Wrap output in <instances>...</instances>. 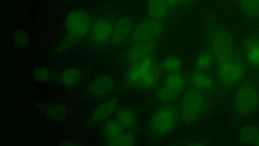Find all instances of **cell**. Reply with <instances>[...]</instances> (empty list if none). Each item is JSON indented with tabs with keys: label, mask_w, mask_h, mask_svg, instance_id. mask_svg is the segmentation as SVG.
<instances>
[{
	"label": "cell",
	"mask_w": 259,
	"mask_h": 146,
	"mask_svg": "<svg viewBox=\"0 0 259 146\" xmlns=\"http://www.w3.org/2000/svg\"><path fill=\"white\" fill-rule=\"evenodd\" d=\"M162 70L154 54L131 63L126 75L130 87L141 90H152L159 84Z\"/></svg>",
	"instance_id": "obj_1"
},
{
	"label": "cell",
	"mask_w": 259,
	"mask_h": 146,
	"mask_svg": "<svg viewBox=\"0 0 259 146\" xmlns=\"http://www.w3.org/2000/svg\"><path fill=\"white\" fill-rule=\"evenodd\" d=\"M92 21L90 15L82 10L70 12L65 20L66 33L56 48L61 54L74 46L90 31Z\"/></svg>",
	"instance_id": "obj_2"
},
{
	"label": "cell",
	"mask_w": 259,
	"mask_h": 146,
	"mask_svg": "<svg viewBox=\"0 0 259 146\" xmlns=\"http://www.w3.org/2000/svg\"><path fill=\"white\" fill-rule=\"evenodd\" d=\"M247 65L242 52L236 47L227 58L217 64L221 86L227 90L241 81L245 75Z\"/></svg>",
	"instance_id": "obj_3"
},
{
	"label": "cell",
	"mask_w": 259,
	"mask_h": 146,
	"mask_svg": "<svg viewBox=\"0 0 259 146\" xmlns=\"http://www.w3.org/2000/svg\"><path fill=\"white\" fill-rule=\"evenodd\" d=\"M206 93L191 87L183 94L180 110L181 116L187 123L195 121L207 106Z\"/></svg>",
	"instance_id": "obj_4"
},
{
	"label": "cell",
	"mask_w": 259,
	"mask_h": 146,
	"mask_svg": "<svg viewBox=\"0 0 259 146\" xmlns=\"http://www.w3.org/2000/svg\"><path fill=\"white\" fill-rule=\"evenodd\" d=\"M180 111L177 106L166 103L153 115L150 122L153 131L159 135L166 134L171 131L178 123Z\"/></svg>",
	"instance_id": "obj_5"
},
{
	"label": "cell",
	"mask_w": 259,
	"mask_h": 146,
	"mask_svg": "<svg viewBox=\"0 0 259 146\" xmlns=\"http://www.w3.org/2000/svg\"><path fill=\"white\" fill-rule=\"evenodd\" d=\"M188 82L180 72L167 74L157 91L158 99L165 103L174 101L184 92Z\"/></svg>",
	"instance_id": "obj_6"
},
{
	"label": "cell",
	"mask_w": 259,
	"mask_h": 146,
	"mask_svg": "<svg viewBox=\"0 0 259 146\" xmlns=\"http://www.w3.org/2000/svg\"><path fill=\"white\" fill-rule=\"evenodd\" d=\"M209 48L213 54L215 63L218 64L227 58L236 47L229 32L218 29L212 33Z\"/></svg>",
	"instance_id": "obj_7"
},
{
	"label": "cell",
	"mask_w": 259,
	"mask_h": 146,
	"mask_svg": "<svg viewBox=\"0 0 259 146\" xmlns=\"http://www.w3.org/2000/svg\"><path fill=\"white\" fill-rule=\"evenodd\" d=\"M259 103V93L256 87L250 83H245L237 89L235 96V105L242 114L254 112Z\"/></svg>",
	"instance_id": "obj_8"
},
{
	"label": "cell",
	"mask_w": 259,
	"mask_h": 146,
	"mask_svg": "<svg viewBox=\"0 0 259 146\" xmlns=\"http://www.w3.org/2000/svg\"><path fill=\"white\" fill-rule=\"evenodd\" d=\"M163 30L162 21L149 18L140 22L135 27L132 41L134 44L153 42L161 34Z\"/></svg>",
	"instance_id": "obj_9"
},
{
	"label": "cell",
	"mask_w": 259,
	"mask_h": 146,
	"mask_svg": "<svg viewBox=\"0 0 259 146\" xmlns=\"http://www.w3.org/2000/svg\"><path fill=\"white\" fill-rule=\"evenodd\" d=\"M38 110L49 120L57 122L65 121L69 117V111L65 104L60 102L39 103Z\"/></svg>",
	"instance_id": "obj_10"
},
{
	"label": "cell",
	"mask_w": 259,
	"mask_h": 146,
	"mask_svg": "<svg viewBox=\"0 0 259 146\" xmlns=\"http://www.w3.org/2000/svg\"><path fill=\"white\" fill-rule=\"evenodd\" d=\"M114 26L107 20L100 19L97 20L90 29L92 41L96 44H102L111 40Z\"/></svg>",
	"instance_id": "obj_11"
},
{
	"label": "cell",
	"mask_w": 259,
	"mask_h": 146,
	"mask_svg": "<svg viewBox=\"0 0 259 146\" xmlns=\"http://www.w3.org/2000/svg\"><path fill=\"white\" fill-rule=\"evenodd\" d=\"M114 80L110 76L101 75L94 79L89 85L88 93L93 97H99L106 95L113 87Z\"/></svg>",
	"instance_id": "obj_12"
},
{
	"label": "cell",
	"mask_w": 259,
	"mask_h": 146,
	"mask_svg": "<svg viewBox=\"0 0 259 146\" xmlns=\"http://www.w3.org/2000/svg\"><path fill=\"white\" fill-rule=\"evenodd\" d=\"M242 53L247 65L259 69V36L245 39Z\"/></svg>",
	"instance_id": "obj_13"
},
{
	"label": "cell",
	"mask_w": 259,
	"mask_h": 146,
	"mask_svg": "<svg viewBox=\"0 0 259 146\" xmlns=\"http://www.w3.org/2000/svg\"><path fill=\"white\" fill-rule=\"evenodd\" d=\"M188 81L191 87L205 93L211 91L214 86L213 78L207 71L195 70Z\"/></svg>",
	"instance_id": "obj_14"
},
{
	"label": "cell",
	"mask_w": 259,
	"mask_h": 146,
	"mask_svg": "<svg viewBox=\"0 0 259 146\" xmlns=\"http://www.w3.org/2000/svg\"><path fill=\"white\" fill-rule=\"evenodd\" d=\"M132 28V21L129 17L124 16L120 17L114 26L111 41L116 45L122 43L130 36Z\"/></svg>",
	"instance_id": "obj_15"
},
{
	"label": "cell",
	"mask_w": 259,
	"mask_h": 146,
	"mask_svg": "<svg viewBox=\"0 0 259 146\" xmlns=\"http://www.w3.org/2000/svg\"><path fill=\"white\" fill-rule=\"evenodd\" d=\"M155 45L154 42L134 44L130 49L127 57L131 63L154 54Z\"/></svg>",
	"instance_id": "obj_16"
},
{
	"label": "cell",
	"mask_w": 259,
	"mask_h": 146,
	"mask_svg": "<svg viewBox=\"0 0 259 146\" xmlns=\"http://www.w3.org/2000/svg\"><path fill=\"white\" fill-rule=\"evenodd\" d=\"M117 104V99L112 98L97 106L91 113L89 121L92 124L102 121L111 115Z\"/></svg>",
	"instance_id": "obj_17"
},
{
	"label": "cell",
	"mask_w": 259,
	"mask_h": 146,
	"mask_svg": "<svg viewBox=\"0 0 259 146\" xmlns=\"http://www.w3.org/2000/svg\"><path fill=\"white\" fill-rule=\"evenodd\" d=\"M147 11L150 18L161 21L171 11L167 0H149Z\"/></svg>",
	"instance_id": "obj_18"
},
{
	"label": "cell",
	"mask_w": 259,
	"mask_h": 146,
	"mask_svg": "<svg viewBox=\"0 0 259 146\" xmlns=\"http://www.w3.org/2000/svg\"><path fill=\"white\" fill-rule=\"evenodd\" d=\"M81 78L80 70L76 67H70L64 70L59 76L61 83L68 87L75 86Z\"/></svg>",
	"instance_id": "obj_19"
},
{
	"label": "cell",
	"mask_w": 259,
	"mask_h": 146,
	"mask_svg": "<svg viewBox=\"0 0 259 146\" xmlns=\"http://www.w3.org/2000/svg\"><path fill=\"white\" fill-rule=\"evenodd\" d=\"M122 128L116 120H109L105 122L103 131L107 142L113 141L118 138L122 133Z\"/></svg>",
	"instance_id": "obj_20"
},
{
	"label": "cell",
	"mask_w": 259,
	"mask_h": 146,
	"mask_svg": "<svg viewBox=\"0 0 259 146\" xmlns=\"http://www.w3.org/2000/svg\"><path fill=\"white\" fill-rule=\"evenodd\" d=\"M215 63L213 54L209 48L204 50L197 58L195 68L196 70L207 71Z\"/></svg>",
	"instance_id": "obj_21"
},
{
	"label": "cell",
	"mask_w": 259,
	"mask_h": 146,
	"mask_svg": "<svg viewBox=\"0 0 259 146\" xmlns=\"http://www.w3.org/2000/svg\"><path fill=\"white\" fill-rule=\"evenodd\" d=\"M116 120L123 128H131L137 122V118L134 112L128 108H122L116 114Z\"/></svg>",
	"instance_id": "obj_22"
},
{
	"label": "cell",
	"mask_w": 259,
	"mask_h": 146,
	"mask_svg": "<svg viewBox=\"0 0 259 146\" xmlns=\"http://www.w3.org/2000/svg\"><path fill=\"white\" fill-rule=\"evenodd\" d=\"M239 6L248 17L259 18V0H237Z\"/></svg>",
	"instance_id": "obj_23"
},
{
	"label": "cell",
	"mask_w": 259,
	"mask_h": 146,
	"mask_svg": "<svg viewBox=\"0 0 259 146\" xmlns=\"http://www.w3.org/2000/svg\"><path fill=\"white\" fill-rule=\"evenodd\" d=\"M160 66L162 71L167 74L177 73L181 69L182 63L178 57L171 56L165 58Z\"/></svg>",
	"instance_id": "obj_24"
},
{
	"label": "cell",
	"mask_w": 259,
	"mask_h": 146,
	"mask_svg": "<svg viewBox=\"0 0 259 146\" xmlns=\"http://www.w3.org/2000/svg\"><path fill=\"white\" fill-rule=\"evenodd\" d=\"M30 38L27 32L23 28L16 29L12 34L13 44L18 48H24L29 42Z\"/></svg>",
	"instance_id": "obj_25"
},
{
	"label": "cell",
	"mask_w": 259,
	"mask_h": 146,
	"mask_svg": "<svg viewBox=\"0 0 259 146\" xmlns=\"http://www.w3.org/2000/svg\"><path fill=\"white\" fill-rule=\"evenodd\" d=\"M34 79L37 82L45 83L53 79L55 76L54 71L45 66H38L33 71Z\"/></svg>",
	"instance_id": "obj_26"
},
{
	"label": "cell",
	"mask_w": 259,
	"mask_h": 146,
	"mask_svg": "<svg viewBox=\"0 0 259 146\" xmlns=\"http://www.w3.org/2000/svg\"><path fill=\"white\" fill-rule=\"evenodd\" d=\"M258 135V129L256 126H248L240 131L239 137L242 142L248 143L254 141Z\"/></svg>",
	"instance_id": "obj_27"
},
{
	"label": "cell",
	"mask_w": 259,
	"mask_h": 146,
	"mask_svg": "<svg viewBox=\"0 0 259 146\" xmlns=\"http://www.w3.org/2000/svg\"><path fill=\"white\" fill-rule=\"evenodd\" d=\"M108 144L112 146H126L132 145L135 143V137L130 132L122 133L116 139L108 142Z\"/></svg>",
	"instance_id": "obj_28"
},
{
	"label": "cell",
	"mask_w": 259,
	"mask_h": 146,
	"mask_svg": "<svg viewBox=\"0 0 259 146\" xmlns=\"http://www.w3.org/2000/svg\"><path fill=\"white\" fill-rule=\"evenodd\" d=\"M171 11L175 9L179 4V0H167Z\"/></svg>",
	"instance_id": "obj_29"
},
{
	"label": "cell",
	"mask_w": 259,
	"mask_h": 146,
	"mask_svg": "<svg viewBox=\"0 0 259 146\" xmlns=\"http://www.w3.org/2000/svg\"><path fill=\"white\" fill-rule=\"evenodd\" d=\"M64 143H61V145H77V143L73 142V141L70 140H65L64 142H63Z\"/></svg>",
	"instance_id": "obj_30"
},
{
	"label": "cell",
	"mask_w": 259,
	"mask_h": 146,
	"mask_svg": "<svg viewBox=\"0 0 259 146\" xmlns=\"http://www.w3.org/2000/svg\"><path fill=\"white\" fill-rule=\"evenodd\" d=\"M194 0H179V4L187 5L193 2Z\"/></svg>",
	"instance_id": "obj_31"
},
{
	"label": "cell",
	"mask_w": 259,
	"mask_h": 146,
	"mask_svg": "<svg viewBox=\"0 0 259 146\" xmlns=\"http://www.w3.org/2000/svg\"><path fill=\"white\" fill-rule=\"evenodd\" d=\"M255 144L259 145V135L254 140Z\"/></svg>",
	"instance_id": "obj_32"
}]
</instances>
